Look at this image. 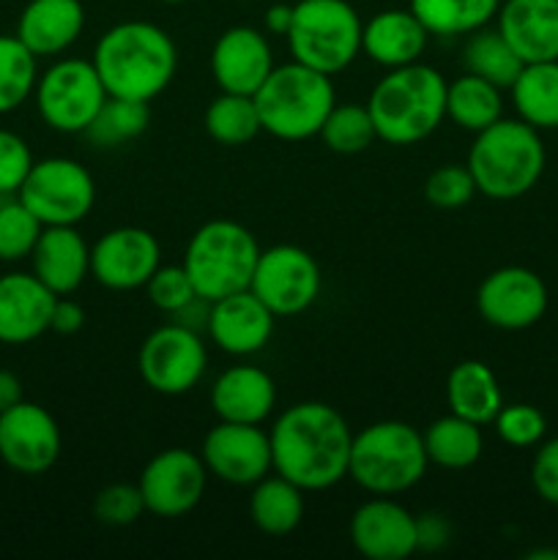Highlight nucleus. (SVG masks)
Here are the masks:
<instances>
[{
  "label": "nucleus",
  "mask_w": 558,
  "mask_h": 560,
  "mask_svg": "<svg viewBox=\"0 0 558 560\" xmlns=\"http://www.w3.org/2000/svg\"><path fill=\"white\" fill-rule=\"evenodd\" d=\"M430 31L410 9H386L364 22L361 52L383 69H399L421 60Z\"/></svg>",
  "instance_id": "nucleus-25"
},
{
  "label": "nucleus",
  "mask_w": 558,
  "mask_h": 560,
  "mask_svg": "<svg viewBox=\"0 0 558 560\" xmlns=\"http://www.w3.org/2000/svg\"><path fill=\"white\" fill-rule=\"evenodd\" d=\"M241 3H252V0H241Z\"/></svg>",
  "instance_id": "nucleus-50"
},
{
  "label": "nucleus",
  "mask_w": 558,
  "mask_h": 560,
  "mask_svg": "<svg viewBox=\"0 0 558 560\" xmlns=\"http://www.w3.org/2000/svg\"><path fill=\"white\" fill-rule=\"evenodd\" d=\"M463 63L470 74L481 77V80L492 82L501 91H509L523 71V60L514 52L512 44L503 38V33L490 31V27H479V31L468 33V42L463 47Z\"/></svg>",
  "instance_id": "nucleus-33"
},
{
  "label": "nucleus",
  "mask_w": 558,
  "mask_h": 560,
  "mask_svg": "<svg viewBox=\"0 0 558 560\" xmlns=\"http://www.w3.org/2000/svg\"><path fill=\"white\" fill-rule=\"evenodd\" d=\"M146 290L151 304L156 306V310L167 312V315H175V312L184 310L189 301L197 299L195 284H191L184 266H159L156 271H153V277L148 279Z\"/></svg>",
  "instance_id": "nucleus-42"
},
{
  "label": "nucleus",
  "mask_w": 558,
  "mask_h": 560,
  "mask_svg": "<svg viewBox=\"0 0 558 560\" xmlns=\"http://www.w3.org/2000/svg\"><path fill=\"white\" fill-rule=\"evenodd\" d=\"M16 197L44 228H55V224L77 228L93 211L96 184H93V175L74 159L49 156L33 162Z\"/></svg>",
  "instance_id": "nucleus-10"
},
{
  "label": "nucleus",
  "mask_w": 558,
  "mask_h": 560,
  "mask_svg": "<svg viewBox=\"0 0 558 560\" xmlns=\"http://www.w3.org/2000/svg\"><path fill=\"white\" fill-rule=\"evenodd\" d=\"M277 315L252 290L213 301L208 312V337L228 355H255L271 342Z\"/></svg>",
  "instance_id": "nucleus-20"
},
{
  "label": "nucleus",
  "mask_w": 558,
  "mask_h": 560,
  "mask_svg": "<svg viewBox=\"0 0 558 560\" xmlns=\"http://www.w3.org/2000/svg\"><path fill=\"white\" fill-rule=\"evenodd\" d=\"M476 195L474 175L468 164H443L427 178L425 197L441 211H454V208L468 206L470 197Z\"/></svg>",
  "instance_id": "nucleus-39"
},
{
  "label": "nucleus",
  "mask_w": 558,
  "mask_h": 560,
  "mask_svg": "<svg viewBox=\"0 0 558 560\" xmlns=\"http://www.w3.org/2000/svg\"><path fill=\"white\" fill-rule=\"evenodd\" d=\"M509 91L520 120L536 131L558 129V60L525 63Z\"/></svg>",
  "instance_id": "nucleus-29"
},
{
  "label": "nucleus",
  "mask_w": 558,
  "mask_h": 560,
  "mask_svg": "<svg viewBox=\"0 0 558 560\" xmlns=\"http://www.w3.org/2000/svg\"><path fill=\"white\" fill-rule=\"evenodd\" d=\"M361 31L364 22L348 0H299L284 38L295 63L334 77L359 58Z\"/></svg>",
  "instance_id": "nucleus-8"
},
{
  "label": "nucleus",
  "mask_w": 558,
  "mask_h": 560,
  "mask_svg": "<svg viewBox=\"0 0 558 560\" xmlns=\"http://www.w3.org/2000/svg\"><path fill=\"white\" fill-rule=\"evenodd\" d=\"M60 427L47 408L22 399L0 413V459L14 474L42 476L58 463Z\"/></svg>",
  "instance_id": "nucleus-15"
},
{
  "label": "nucleus",
  "mask_w": 558,
  "mask_h": 560,
  "mask_svg": "<svg viewBox=\"0 0 558 560\" xmlns=\"http://www.w3.org/2000/svg\"><path fill=\"white\" fill-rule=\"evenodd\" d=\"M249 517L266 536L293 534L304 517V490L284 476H266L252 485Z\"/></svg>",
  "instance_id": "nucleus-28"
},
{
  "label": "nucleus",
  "mask_w": 558,
  "mask_h": 560,
  "mask_svg": "<svg viewBox=\"0 0 558 560\" xmlns=\"http://www.w3.org/2000/svg\"><path fill=\"white\" fill-rule=\"evenodd\" d=\"M33 153L20 135L0 129V197H11L25 184L33 167Z\"/></svg>",
  "instance_id": "nucleus-43"
},
{
  "label": "nucleus",
  "mask_w": 558,
  "mask_h": 560,
  "mask_svg": "<svg viewBox=\"0 0 558 560\" xmlns=\"http://www.w3.org/2000/svg\"><path fill=\"white\" fill-rule=\"evenodd\" d=\"M36 55L16 36H0V115L14 113L36 91Z\"/></svg>",
  "instance_id": "nucleus-36"
},
{
  "label": "nucleus",
  "mask_w": 558,
  "mask_h": 560,
  "mask_svg": "<svg viewBox=\"0 0 558 560\" xmlns=\"http://www.w3.org/2000/svg\"><path fill=\"white\" fill-rule=\"evenodd\" d=\"M260 252V244L244 224L213 219L191 235L181 266L189 273L195 293L213 304L224 295L249 290Z\"/></svg>",
  "instance_id": "nucleus-7"
},
{
  "label": "nucleus",
  "mask_w": 558,
  "mask_h": 560,
  "mask_svg": "<svg viewBox=\"0 0 558 560\" xmlns=\"http://www.w3.org/2000/svg\"><path fill=\"white\" fill-rule=\"evenodd\" d=\"M82 326H85V310L77 301L58 295L53 306V317H49V331L69 337V334L80 331Z\"/></svg>",
  "instance_id": "nucleus-45"
},
{
  "label": "nucleus",
  "mask_w": 558,
  "mask_h": 560,
  "mask_svg": "<svg viewBox=\"0 0 558 560\" xmlns=\"http://www.w3.org/2000/svg\"><path fill=\"white\" fill-rule=\"evenodd\" d=\"M274 71V52L257 27L233 25L211 49V74L219 91L255 96Z\"/></svg>",
  "instance_id": "nucleus-19"
},
{
  "label": "nucleus",
  "mask_w": 558,
  "mask_h": 560,
  "mask_svg": "<svg viewBox=\"0 0 558 560\" xmlns=\"http://www.w3.org/2000/svg\"><path fill=\"white\" fill-rule=\"evenodd\" d=\"M162 3H170V5H175V3H184V0H162Z\"/></svg>",
  "instance_id": "nucleus-49"
},
{
  "label": "nucleus",
  "mask_w": 558,
  "mask_h": 560,
  "mask_svg": "<svg viewBox=\"0 0 558 560\" xmlns=\"http://www.w3.org/2000/svg\"><path fill=\"white\" fill-rule=\"evenodd\" d=\"M85 31V5L80 0H31L16 20L14 36L36 58L66 52Z\"/></svg>",
  "instance_id": "nucleus-26"
},
{
  "label": "nucleus",
  "mask_w": 558,
  "mask_h": 560,
  "mask_svg": "<svg viewBox=\"0 0 558 560\" xmlns=\"http://www.w3.org/2000/svg\"><path fill=\"white\" fill-rule=\"evenodd\" d=\"M492 424L498 438L514 448L536 446L547 432V419L534 405H503Z\"/></svg>",
  "instance_id": "nucleus-40"
},
{
  "label": "nucleus",
  "mask_w": 558,
  "mask_h": 560,
  "mask_svg": "<svg viewBox=\"0 0 558 560\" xmlns=\"http://www.w3.org/2000/svg\"><path fill=\"white\" fill-rule=\"evenodd\" d=\"M93 514L98 523L113 525V528H126L135 525L146 514V501L137 485H109L93 501Z\"/></svg>",
  "instance_id": "nucleus-41"
},
{
  "label": "nucleus",
  "mask_w": 558,
  "mask_h": 560,
  "mask_svg": "<svg viewBox=\"0 0 558 560\" xmlns=\"http://www.w3.org/2000/svg\"><path fill=\"white\" fill-rule=\"evenodd\" d=\"M416 534H419V550H441L449 541V523L438 514H425L416 520Z\"/></svg>",
  "instance_id": "nucleus-46"
},
{
  "label": "nucleus",
  "mask_w": 558,
  "mask_h": 560,
  "mask_svg": "<svg viewBox=\"0 0 558 560\" xmlns=\"http://www.w3.org/2000/svg\"><path fill=\"white\" fill-rule=\"evenodd\" d=\"M425 448L427 459L438 468L446 470H465L481 457L485 448V438H481V427L468 419L449 413L443 419L432 421L425 432Z\"/></svg>",
  "instance_id": "nucleus-30"
},
{
  "label": "nucleus",
  "mask_w": 558,
  "mask_h": 560,
  "mask_svg": "<svg viewBox=\"0 0 558 560\" xmlns=\"http://www.w3.org/2000/svg\"><path fill=\"white\" fill-rule=\"evenodd\" d=\"M96 66L107 96L153 102L173 82L178 69V49L164 27L146 20L118 22L93 47Z\"/></svg>",
  "instance_id": "nucleus-2"
},
{
  "label": "nucleus",
  "mask_w": 558,
  "mask_h": 560,
  "mask_svg": "<svg viewBox=\"0 0 558 560\" xmlns=\"http://www.w3.org/2000/svg\"><path fill=\"white\" fill-rule=\"evenodd\" d=\"M159 266L162 246L142 228H115L91 246V277L107 290L146 288Z\"/></svg>",
  "instance_id": "nucleus-17"
},
{
  "label": "nucleus",
  "mask_w": 558,
  "mask_h": 560,
  "mask_svg": "<svg viewBox=\"0 0 558 560\" xmlns=\"http://www.w3.org/2000/svg\"><path fill=\"white\" fill-rule=\"evenodd\" d=\"M476 191L490 200H518L539 184L545 173V145L525 120H496L479 131L468 151Z\"/></svg>",
  "instance_id": "nucleus-4"
},
{
  "label": "nucleus",
  "mask_w": 558,
  "mask_h": 560,
  "mask_svg": "<svg viewBox=\"0 0 558 560\" xmlns=\"http://www.w3.org/2000/svg\"><path fill=\"white\" fill-rule=\"evenodd\" d=\"M498 31L523 63L558 60V0H501Z\"/></svg>",
  "instance_id": "nucleus-24"
},
{
  "label": "nucleus",
  "mask_w": 558,
  "mask_h": 560,
  "mask_svg": "<svg viewBox=\"0 0 558 560\" xmlns=\"http://www.w3.org/2000/svg\"><path fill=\"white\" fill-rule=\"evenodd\" d=\"M446 85L441 71L421 60L386 69L367 98L377 140L399 148L427 140L446 118Z\"/></svg>",
  "instance_id": "nucleus-3"
},
{
  "label": "nucleus",
  "mask_w": 558,
  "mask_h": 560,
  "mask_svg": "<svg viewBox=\"0 0 558 560\" xmlns=\"http://www.w3.org/2000/svg\"><path fill=\"white\" fill-rule=\"evenodd\" d=\"M211 408L219 421L263 424L277 408V383L260 366L235 364L213 381Z\"/></svg>",
  "instance_id": "nucleus-23"
},
{
  "label": "nucleus",
  "mask_w": 558,
  "mask_h": 560,
  "mask_svg": "<svg viewBox=\"0 0 558 560\" xmlns=\"http://www.w3.org/2000/svg\"><path fill=\"white\" fill-rule=\"evenodd\" d=\"M268 438L274 470L304 492L328 490L348 476L353 432L332 405H290L274 421Z\"/></svg>",
  "instance_id": "nucleus-1"
},
{
  "label": "nucleus",
  "mask_w": 558,
  "mask_h": 560,
  "mask_svg": "<svg viewBox=\"0 0 558 560\" xmlns=\"http://www.w3.org/2000/svg\"><path fill=\"white\" fill-rule=\"evenodd\" d=\"M290 25H293V5L277 3L266 11V27L274 36H288Z\"/></svg>",
  "instance_id": "nucleus-48"
},
{
  "label": "nucleus",
  "mask_w": 558,
  "mask_h": 560,
  "mask_svg": "<svg viewBox=\"0 0 558 560\" xmlns=\"http://www.w3.org/2000/svg\"><path fill=\"white\" fill-rule=\"evenodd\" d=\"M202 126H206L211 140L228 148L246 145V142H252L263 131L255 98L244 96V93L224 91L208 104Z\"/></svg>",
  "instance_id": "nucleus-34"
},
{
  "label": "nucleus",
  "mask_w": 558,
  "mask_h": 560,
  "mask_svg": "<svg viewBox=\"0 0 558 560\" xmlns=\"http://www.w3.org/2000/svg\"><path fill=\"white\" fill-rule=\"evenodd\" d=\"M501 0H410L430 36H468L496 20Z\"/></svg>",
  "instance_id": "nucleus-32"
},
{
  "label": "nucleus",
  "mask_w": 558,
  "mask_h": 560,
  "mask_svg": "<svg viewBox=\"0 0 558 560\" xmlns=\"http://www.w3.org/2000/svg\"><path fill=\"white\" fill-rule=\"evenodd\" d=\"M208 350L200 331L181 323H167L146 337L137 353V372L151 392L181 397L202 381Z\"/></svg>",
  "instance_id": "nucleus-11"
},
{
  "label": "nucleus",
  "mask_w": 558,
  "mask_h": 560,
  "mask_svg": "<svg viewBox=\"0 0 558 560\" xmlns=\"http://www.w3.org/2000/svg\"><path fill=\"white\" fill-rule=\"evenodd\" d=\"M425 438L405 421H377L353 435L348 476L370 495H399L425 479Z\"/></svg>",
  "instance_id": "nucleus-6"
},
{
  "label": "nucleus",
  "mask_w": 558,
  "mask_h": 560,
  "mask_svg": "<svg viewBox=\"0 0 558 560\" xmlns=\"http://www.w3.org/2000/svg\"><path fill=\"white\" fill-rule=\"evenodd\" d=\"M263 131L277 140L299 142L321 135L328 113L337 104L332 77L295 60L274 66L268 80L255 93Z\"/></svg>",
  "instance_id": "nucleus-5"
},
{
  "label": "nucleus",
  "mask_w": 558,
  "mask_h": 560,
  "mask_svg": "<svg viewBox=\"0 0 558 560\" xmlns=\"http://www.w3.org/2000/svg\"><path fill=\"white\" fill-rule=\"evenodd\" d=\"M481 320L501 331H523L536 326L547 312V288L539 273L520 266L487 273L476 290Z\"/></svg>",
  "instance_id": "nucleus-16"
},
{
  "label": "nucleus",
  "mask_w": 558,
  "mask_h": 560,
  "mask_svg": "<svg viewBox=\"0 0 558 560\" xmlns=\"http://www.w3.org/2000/svg\"><path fill=\"white\" fill-rule=\"evenodd\" d=\"M323 288L321 266L306 249L279 244L263 249L252 273L249 290L277 317H293L310 310Z\"/></svg>",
  "instance_id": "nucleus-12"
},
{
  "label": "nucleus",
  "mask_w": 558,
  "mask_h": 560,
  "mask_svg": "<svg viewBox=\"0 0 558 560\" xmlns=\"http://www.w3.org/2000/svg\"><path fill=\"white\" fill-rule=\"evenodd\" d=\"M200 457L208 476L233 487H252L274 470L271 438L260 424L219 421L202 438Z\"/></svg>",
  "instance_id": "nucleus-14"
},
{
  "label": "nucleus",
  "mask_w": 558,
  "mask_h": 560,
  "mask_svg": "<svg viewBox=\"0 0 558 560\" xmlns=\"http://www.w3.org/2000/svg\"><path fill=\"white\" fill-rule=\"evenodd\" d=\"M22 381L9 370H0V413L22 402Z\"/></svg>",
  "instance_id": "nucleus-47"
},
{
  "label": "nucleus",
  "mask_w": 558,
  "mask_h": 560,
  "mask_svg": "<svg viewBox=\"0 0 558 560\" xmlns=\"http://www.w3.org/2000/svg\"><path fill=\"white\" fill-rule=\"evenodd\" d=\"M531 485L545 503L558 506V438L542 443L531 463Z\"/></svg>",
  "instance_id": "nucleus-44"
},
{
  "label": "nucleus",
  "mask_w": 558,
  "mask_h": 560,
  "mask_svg": "<svg viewBox=\"0 0 558 560\" xmlns=\"http://www.w3.org/2000/svg\"><path fill=\"white\" fill-rule=\"evenodd\" d=\"M350 541L367 560H405L419 550L416 517L403 503L375 495L350 517Z\"/></svg>",
  "instance_id": "nucleus-18"
},
{
  "label": "nucleus",
  "mask_w": 558,
  "mask_h": 560,
  "mask_svg": "<svg viewBox=\"0 0 558 560\" xmlns=\"http://www.w3.org/2000/svg\"><path fill=\"white\" fill-rule=\"evenodd\" d=\"M449 413L468 419L474 424H492L503 408V394L496 372L481 361H460L446 377Z\"/></svg>",
  "instance_id": "nucleus-27"
},
{
  "label": "nucleus",
  "mask_w": 558,
  "mask_h": 560,
  "mask_svg": "<svg viewBox=\"0 0 558 560\" xmlns=\"http://www.w3.org/2000/svg\"><path fill=\"white\" fill-rule=\"evenodd\" d=\"M36 107L44 124L60 135H85L91 120L102 109L104 91L98 71L91 60H55L36 80Z\"/></svg>",
  "instance_id": "nucleus-9"
},
{
  "label": "nucleus",
  "mask_w": 558,
  "mask_h": 560,
  "mask_svg": "<svg viewBox=\"0 0 558 560\" xmlns=\"http://www.w3.org/2000/svg\"><path fill=\"white\" fill-rule=\"evenodd\" d=\"M321 137L328 151L353 156V153L367 151L377 140V131L367 104H334L326 124H323Z\"/></svg>",
  "instance_id": "nucleus-37"
},
{
  "label": "nucleus",
  "mask_w": 558,
  "mask_h": 560,
  "mask_svg": "<svg viewBox=\"0 0 558 560\" xmlns=\"http://www.w3.org/2000/svg\"><path fill=\"white\" fill-rule=\"evenodd\" d=\"M58 295L36 273L11 271L0 277V342L27 345L49 331Z\"/></svg>",
  "instance_id": "nucleus-21"
},
{
  "label": "nucleus",
  "mask_w": 558,
  "mask_h": 560,
  "mask_svg": "<svg viewBox=\"0 0 558 560\" xmlns=\"http://www.w3.org/2000/svg\"><path fill=\"white\" fill-rule=\"evenodd\" d=\"M44 224L27 211L16 195L0 200V260L16 262L31 257Z\"/></svg>",
  "instance_id": "nucleus-38"
},
{
  "label": "nucleus",
  "mask_w": 558,
  "mask_h": 560,
  "mask_svg": "<svg viewBox=\"0 0 558 560\" xmlns=\"http://www.w3.org/2000/svg\"><path fill=\"white\" fill-rule=\"evenodd\" d=\"M148 124H151V109L146 102L107 96L96 118L85 129V137L96 148H120L137 140L148 129Z\"/></svg>",
  "instance_id": "nucleus-35"
},
{
  "label": "nucleus",
  "mask_w": 558,
  "mask_h": 560,
  "mask_svg": "<svg viewBox=\"0 0 558 560\" xmlns=\"http://www.w3.org/2000/svg\"><path fill=\"white\" fill-rule=\"evenodd\" d=\"M206 463L189 448L159 452L142 468L140 481H137L142 501H146V512L162 520L184 517L191 509H197V503L206 495Z\"/></svg>",
  "instance_id": "nucleus-13"
},
{
  "label": "nucleus",
  "mask_w": 558,
  "mask_h": 560,
  "mask_svg": "<svg viewBox=\"0 0 558 560\" xmlns=\"http://www.w3.org/2000/svg\"><path fill=\"white\" fill-rule=\"evenodd\" d=\"M503 115L501 88L465 71L446 85V118L465 131H485Z\"/></svg>",
  "instance_id": "nucleus-31"
},
{
  "label": "nucleus",
  "mask_w": 558,
  "mask_h": 560,
  "mask_svg": "<svg viewBox=\"0 0 558 560\" xmlns=\"http://www.w3.org/2000/svg\"><path fill=\"white\" fill-rule=\"evenodd\" d=\"M33 273L55 295H71L91 277V246L74 224L44 228L31 252Z\"/></svg>",
  "instance_id": "nucleus-22"
}]
</instances>
